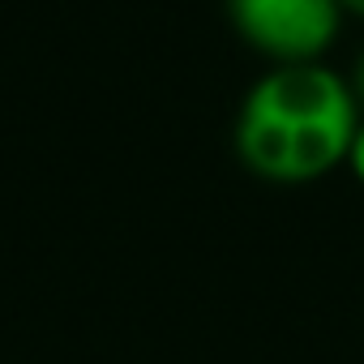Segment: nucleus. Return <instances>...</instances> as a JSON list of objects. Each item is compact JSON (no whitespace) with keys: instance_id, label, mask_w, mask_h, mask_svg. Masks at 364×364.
<instances>
[{"instance_id":"f257e3e1","label":"nucleus","mask_w":364,"mask_h":364,"mask_svg":"<svg viewBox=\"0 0 364 364\" xmlns=\"http://www.w3.org/2000/svg\"><path fill=\"white\" fill-rule=\"evenodd\" d=\"M355 129L360 99L334 69L321 60L274 65L240 103L236 154L262 180L304 185L347 163Z\"/></svg>"},{"instance_id":"f03ea898","label":"nucleus","mask_w":364,"mask_h":364,"mask_svg":"<svg viewBox=\"0 0 364 364\" xmlns=\"http://www.w3.org/2000/svg\"><path fill=\"white\" fill-rule=\"evenodd\" d=\"M236 35L274 65H313L334 43L338 0H228Z\"/></svg>"},{"instance_id":"7ed1b4c3","label":"nucleus","mask_w":364,"mask_h":364,"mask_svg":"<svg viewBox=\"0 0 364 364\" xmlns=\"http://www.w3.org/2000/svg\"><path fill=\"white\" fill-rule=\"evenodd\" d=\"M347 163H351V171L360 176V185H364V120H360V129H355V141H351Z\"/></svg>"},{"instance_id":"20e7f679","label":"nucleus","mask_w":364,"mask_h":364,"mask_svg":"<svg viewBox=\"0 0 364 364\" xmlns=\"http://www.w3.org/2000/svg\"><path fill=\"white\" fill-rule=\"evenodd\" d=\"M351 90H355V99L364 103V56H360V65H355V86H351Z\"/></svg>"},{"instance_id":"39448f33","label":"nucleus","mask_w":364,"mask_h":364,"mask_svg":"<svg viewBox=\"0 0 364 364\" xmlns=\"http://www.w3.org/2000/svg\"><path fill=\"white\" fill-rule=\"evenodd\" d=\"M338 5H343L347 14H360V18H364V0H338Z\"/></svg>"}]
</instances>
